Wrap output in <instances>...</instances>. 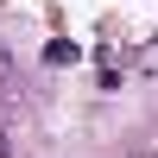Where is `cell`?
<instances>
[{"mask_svg":"<svg viewBox=\"0 0 158 158\" xmlns=\"http://www.w3.org/2000/svg\"><path fill=\"white\" fill-rule=\"evenodd\" d=\"M139 70H146V76H158V38H152L146 51H139Z\"/></svg>","mask_w":158,"mask_h":158,"instance_id":"cell-1","label":"cell"},{"mask_svg":"<svg viewBox=\"0 0 158 158\" xmlns=\"http://www.w3.org/2000/svg\"><path fill=\"white\" fill-rule=\"evenodd\" d=\"M6 82H13V57L0 51V89H6Z\"/></svg>","mask_w":158,"mask_h":158,"instance_id":"cell-2","label":"cell"},{"mask_svg":"<svg viewBox=\"0 0 158 158\" xmlns=\"http://www.w3.org/2000/svg\"><path fill=\"white\" fill-rule=\"evenodd\" d=\"M0 158H13V139H6V127H0Z\"/></svg>","mask_w":158,"mask_h":158,"instance_id":"cell-3","label":"cell"}]
</instances>
